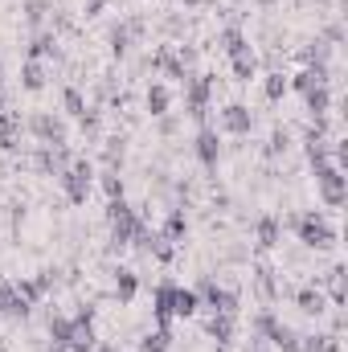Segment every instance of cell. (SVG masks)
<instances>
[{
	"label": "cell",
	"instance_id": "cell-15",
	"mask_svg": "<svg viewBox=\"0 0 348 352\" xmlns=\"http://www.w3.org/2000/svg\"><path fill=\"white\" fill-rule=\"evenodd\" d=\"M148 70H156V74H164V78H173V82H180L184 87V78L193 74L184 62H180V54H176V45H160L152 58H148Z\"/></svg>",
	"mask_w": 348,
	"mask_h": 352
},
{
	"label": "cell",
	"instance_id": "cell-38",
	"mask_svg": "<svg viewBox=\"0 0 348 352\" xmlns=\"http://www.w3.org/2000/svg\"><path fill=\"white\" fill-rule=\"evenodd\" d=\"M262 94H266L270 107H279V102L287 98V74H283V70H270V74L262 78Z\"/></svg>",
	"mask_w": 348,
	"mask_h": 352
},
{
	"label": "cell",
	"instance_id": "cell-19",
	"mask_svg": "<svg viewBox=\"0 0 348 352\" xmlns=\"http://www.w3.org/2000/svg\"><path fill=\"white\" fill-rule=\"evenodd\" d=\"M291 299H295V307H299L303 316H316V320H320V316L328 311V295H324L316 283H303V287H295V291H291Z\"/></svg>",
	"mask_w": 348,
	"mask_h": 352
},
{
	"label": "cell",
	"instance_id": "cell-12",
	"mask_svg": "<svg viewBox=\"0 0 348 352\" xmlns=\"http://www.w3.org/2000/svg\"><path fill=\"white\" fill-rule=\"evenodd\" d=\"M70 160H74L70 144H37V152H33V168L41 176H62Z\"/></svg>",
	"mask_w": 348,
	"mask_h": 352
},
{
	"label": "cell",
	"instance_id": "cell-16",
	"mask_svg": "<svg viewBox=\"0 0 348 352\" xmlns=\"http://www.w3.org/2000/svg\"><path fill=\"white\" fill-rule=\"evenodd\" d=\"M205 336H209L217 349H230L234 336H238V316H230V311H209V316H205Z\"/></svg>",
	"mask_w": 348,
	"mask_h": 352
},
{
	"label": "cell",
	"instance_id": "cell-43",
	"mask_svg": "<svg viewBox=\"0 0 348 352\" xmlns=\"http://www.w3.org/2000/svg\"><path fill=\"white\" fill-rule=\"evenodd\" d=\"M78 127H83L87 140H98V131H102V107H87V115L78 119Z\"/></svg>",
	"mask_w": 348,
	"mask_h": 352
},
{
	"label": "cell",
	"instance_id": "cell-37",
	"mask_svg": "<svg viewBox=\"0 0 348 352\" xmlns=\"http://www.w3.org/2000/svg\"><path fill=\"white\" fill-rule=\"evenodd\" d=\"M123 160H127V140H123V135H111V140L102 144V164H107L111 173H119Z\"/></svg>",
	"mask_w": 348,
	"mask_h": 352
},
{
	"label": "cell",
	"instance_id": "cell-13",
	"mask_svg": "<svg viewBox=\"0 0 348 352\" xmlns=\"http://www.w3.org/2000/svg\"><path fill=\"white\" fill-rule=\"evenodd\" d=\"M98 332H94V303H78L74 311V332H70V349L66 352H94Z\"/></svg>",
	"mask_w": 348,
	"mask_h": 352
},
{
	"label": "cell",
	"instance_id": "cell-5",
	"mask_svg": "<svg viewBox=\"0 0 348 352\" xmlns=\"http://www.w3.org/2000/svg\"><path fill=\"white\" fill-rule=\"evenodd\" d=\"M58 184H62V192H66L70 205H87L90 188H94V160L90 156H74L66 164V173L58 176Z\"/></svg>",
	"mask_w": 348,
	"mask_h": 352
},
{
	"label": "cell",
	"instance_id": "cell-7",
	"mask_svg": "<svg viewBox=\"0 0 348 352\" xmlns=\"http://www.w3.org/2000/svg\"><path fill=\"white\" fill-rule=\"evenodd\" d=\"M316 173V192H320V201L328 205V209H340L348 201V176L345 168H336L332 160L328 164H320V168H312Z\"/></svg>",
	"mask_w": 348,
	"mask_h": 352
},
{
	"label": "cell",
	"instance_id": "cell-2",
	"mask_svg": "<svg viewBox=\"0 0 348 352\" xmlns=\"http://www.w3.org/2000/svg\"><path fill=\"white\" fill-rule=\"evenodd\" d=\"M287 226L295 230L299 246H307V250H332V246H336V226H332V221H328V213H320V209L295 213Z\"/></svg>",
	"mask_w": 348,
	"mask_h": 352
},
{
	"label": "cell",
	"instance_id": "cell-11",
	"mask_svg": "<svg viewBox=\"0 0 348 352\" xmlns=\"http://www.w3.org/2000/svg\"><path fill=\"white\" fill-rule=\"evenodd\" d=\"M254 123H259V119H254V111H250L246 102H226V107L217 111V123H213V127H217L221 135H238V140H246V135L254 131Z\"/></svg>",
	"mask_w": 348,
	"mask_h": 352
},
{
	"label": "cell",
	"instance_id": "cell-34",
	"mask_svg": "<svg viewBox=\"0 0 348 352\" xmlns=\"http://www.w3.org/2000/svg\"><path fill=\"white\" fill-rule=\"evenodd\" d=\"M58 8L50 4V0H25V25H29V33H37V29H50L45 21L54 16Z\"/></svg>",
	"mask_w": 348,
	"mask_h": 352
},
{
	"label": "cell",
	"instance_id": "cell-14",
	"mask_svg": "<svg viewBox=\"0 0 348 352\" xmlns=\"http://www.w3.org/2000/svg\"><path fill=\"white\" fill-rule=\"evenodd\" d=\"M176 291H180L176 278H160L152 287V320L156 324H173L176 320Z\"/></svg>",
	"mask_w": 348,
	"mask_h": 352
},
{
	"label": "cell",
	"instance_id": "cell-50",
	"mask_svg": "<svg viewBox=\"0 0 348 352\" xmlns=\"http://www.w3.org/2000/svg\"><path fill=\"white\" fill-rule=\"evenodd\" d=\"M94 352H119V349H115V344H102V340H98V344H94Z\"/></svg>",
	"mask_w": 348,
	"mask_h": 352
},
{
	"label": "cell",
	"instance_id": "cell-10",
	"mask_svg": "<svg viewBox=\"0 0 348 352\" xmlns=\"http://www.w3.org/2000/svg\"><path fill=\"white\" fill-rule=\"evenodd\" d=\"M193 156H197V164L205 168L209 176H217V164H221V131L205 119L201 127H197V140H193Z\"/></svg>",
	"mask_w": 348,
	"mask_h": 352
},
{
	"label": "cell",
	"instance_id": "cell-17",
	"mask_svg": "<svg viewBox=\"0 0 348 352\" xmlns=\"http://www.w3.org/2000/svg\"><path fill=\"white\" fill-rule=\"evenodd\" d=\"M54 283H58V270H41V274H33V278H17L12 287H17V295H21L29 307H37V303L50 295Z\"/></svg>",
	"mask_w": 348,
	"mask_h": 352
},
{
	"label": "cell",
	"instance_id": "cell-30",
	"mask_svg": "<svg viewBox=\"0 0 348 352\" xmlns=\"http://www.w3.org/2000/svg\"><path fill=\"white\" fill-rule=\"evenodd\" d=\"M291 140H295L291 127H287V123H274V127H270V140H266V148H262V156H266V160H283V156L291 152Z\"/></svg>",
	"mask_w": 348,
	"mask_h": 352
},
{
	"label": "cell",
	"instance_id": "cell-9",
	"mask_svg": "<svg viewBox=\"0 0 348 352\" xmlns=\"http://www.w3.org/2000/svg\"><path fill=\"white\" fill-rule=\"evenodd\" d=\"M193 291H197V303H201L205 311H230V316H238V307H242L238 291L221 287L217 278H201V283H197Z\"/></svg>",
	"mask_w": 348,
	"mask_h": 352
},
{
	"label": "cell",
	"instance_id": "cell-24",
	"mask_svg": "<svg viewBox=\"0 0 348 352\" xmlns=\"http://www.w3.org/2000/svg\"><path fill=\"white\" fill-rule=\"evenodd\" d=\"M135 295H140V274H135L131 266H119V270H115V303H119V307H131Z\"/></svg>",
	"mask_w": 348,
	"mask_h": 352
},
{
	"label": "cell",
	"instance_id": "cell-25",
	"mask_svg": "<svg viewBox=\"0 0 348 352\" xmlns=\"http://www.w3.org/2000/svg\"><path fill=\"white\" fill-rule=\"evenodd\" d=\"M144 107H148L152 119H164V115L173 111V87H168V82H152L148 94H144Z\"/></svg>",
	"mask_w": 348,
	"mask_h": 352
},
{
	"label": "cell",
	"instance_id": "cell-40",
	"mask_svg": "<svg viewBox=\"0 0 348 352\" xmlns=\"http://www.w3.org/2000/svg\"><path fill=\"white\" fill-rule=\"evenodd\" d=\"M62 111H66L70 119H83V115H87V94L78 87H62Z\"/></svg>",
	"mask_w": 348,
	"mask_h": 352
},
{
	"label": "cell",
	"instance_id": "cell-22",
	"mask_svg": "<svg viewBox=\"0 0 348 352\" xmlns=\"http://www.w3.org/2000/svg\"><path fill=\"white\" fill-rule=\"evenodd\" d=\"M45 332H50V349L66 352L70 349V332H74V316H66V311H50Z\"/></svg>",
	"mask_w": 348,
	"mask_h": 352
},
{
	"label": "cell",
	"instance_id": "cell-8",
	"mask_svg": "<svg viewBox=\"0 0 348 352\" xmlns=\"http://www.w3.org/2000/svg\"><path fill=\"white\" fill-rule=\"evenodd\" d=\"M25 131H29L37 144H70L66 119L54 115V111H33V115H25Z\"/></svg>",
	"mask_w": 348,
	"mask_h": 352
},
{
	"label": "cell",
	"instance_id": "cell-41",
	"mask_svg": "<svg viewBox=\"0 0 348 352\" xmlns=\"http://www.w3.org/2000/svg\"><path fill=\"white\" fill-rule=\"evenodd\" d=\"M328 307H345V266H332L328 270Z\"/></svg>",
	"mask_w": 348,
	"mask_h": 352
},
{
	"label": "cell",
	"instance_id": "cell-31",
	"mask_svg": "<svg viewBox=\"0 0 348 352\" xmlns=\"http://www.w3.org/2000/svg\"><path fill=\"white\" fill-rule=\"evenodd\" d=\"M320 82H332V70H312V66H303V70H295V74L287 78V90L307 94V90L320 87Z\"/></svg>",
	"mask_w": 348,
	"mask_h": 352
},
{
	"label": "cell",
	"instance_id": "cell-18",
	"mask_svg": "<svg viewBox=\"0 0 348 352\" xmlns=\"http://www.w3.org/2000/svg\"><path fill=\"white\" fill-rule=\"evenodd\" d=\"M25 58H37V62H58V58H62V41H58V33H54V29H37V33L29 37Z\"/></svg>",
	"mask_w": 348,
	"mask_h": 352
},
{
	"label": "cell",
	"instance_id": "cell-27",
	"mask_svg": "<svg viewBox=\"0 0 348 352\" xmlns=\"http://www.w3.org/2000/svg\"><path fill=\"white\" fill-rule=\"evenodd\" d=\"M230 70H234L238 82H254L262 74V62H259V54H254V45L242 50V54H234V58H230Z\"/></svg>",
	"mask_w": 348,
	"mask_h": 352
},
{
	"label": "cell",
	"instance_id": "cell-44",
	"mask_svg": "<svg viewBox=\"0 0 348 352\" xmlns=\"http://www.w3.org/2000/svg\"><path fill=\"white\" fill-rule=\"evenodd\" d=\"M320 41H328L332 50H336V45H345V25H340V21H328V25H324V37H320Z\"/></svg>",
	"mask_w": 348,
	"mask_h": 352
},
{
	"label": "cell",
	"instance_id": "cell-3",
	"mask_svg": "<svg viewBox=\"0 0 348 352\" xmlns=\"http://www.w3.org/2000/svg\"><path fill=\"white\" fill-rule=\"evenodd\" d=\"M250 328H254V336H259L262 344H270L274 352H299V332L279 316V311H270V307H262L259 316L250 320Z\"/></svg>",
	"mask_w": 348,
	"mask_h": 352
},
{
	"label": "cell",
	"instance_id": "cell-33",
	"mask_svg": "<svg viewBox=\"0 0 348 352\" xmlns=\"http://www.w3.org/2000/svg\"><path fill=\"white\" fill-rule=\"evenodd\" d=\"M217 45L226 50V58H234V54L250 50V37H246V29H242V25H226V29L217 33Z\"/></svg>",
	"mask_w": 348,
	"mask_h": 352
},
{
	"label": "cell",
	"instance_id": "cell-42",
	"mask_svg": "<svg viewBox=\"0 0 348 352\" xmlns=\"http://www.w3.org/2000/svg\"><path fill=\"white\" fill-rule=\"evenodd\" d=\"M197 311H201L197 291H193V287H180V291H176V320H188V316H197Z\"/></svg>",
	"mask_w": 348,
	"mask_h": 352
},
{
	"label": "cell",
	"instance_id": "cell-45",
	"mask_svg": "<svg viewBox=\"0 0 348 352\" xmlns=\"http://www.w3.org/2000/svg\"><path fill=\"white\" fill-rule=\"evenodd\" d=\"M176 127H180V115H173V111H168V115L160 119V135H176Z\"/></svg>",
	"mask_w": 348,
	"mask_h": 352
},
{
	"label": "cell",
	"instance_id": "cell-21",
	"mask_svg": "<svg viewBox=\"0 0 348 352\" xmlns=\"http://www.w3.org/2000/svg\"><path fill=\"white\" fill-rule=\"evenodd\" d=\"M21 135H25V119L21 111H0V152H17L21 148Z\"/></svg>",
	"mask_w": 348,
	"mask_h": 352
},
{
	"label": "cell",
	"instance_id": "cell-49",
	"mask_svg": "<svg viewBox=\"0 0 348 352\" xmlns=\"http://www.w3.org/2000/svg\"><path fill=\"white\" fill-rule=\"evenodd\" d=\"M254 4H259L262 12H270V8H274V4H279V0H254Z\"/></svg>",
	"mask_w": 348,
	"mask_h": 352
},
{
	"label": "cell",
	"instance_id": "cell-52",
	"mask_svg": "<svg viewBox=\"0 0 348 352\" xmlns=\"http://www.w3.org/2000/svg\"><path fill=\"white\" fill-rule=\"evenodd\" d=\"M295 4H312V0H295Z\"/></svg>",
	"mask_w": 348,
	"mask_h": 352
},
{
	"label": "cell",
	"instance_id": "cell-46",
	"mask_svg": "<svg viewBox=\"0 0 348 352\" xmlns=\"http://www.w3.org/2000/svg\"><path fill=\"white\" fill-rule=\"evenodd\" d=\"M102 8H107V0H83V12H87V16H98Z\"/></svg>",
	"mask_w": 348,
	"mask_h": 352
},
{
	"label": "cell",
	"instance_id": "cell-28",
	"mask_svg": "<svg viewBox=\"0 0 348 352\" xmlns=\"http://www.w3.org/2000/svg\"><path fill=\"white\" fill-rule=\"evenodd\" d=\"M160 238L173 242V246L188 238V213H184V205H173V209H168V217H164V226H160Z\"/></svg>",
	"mask_w": 348,
	"mask_h": 352
},
{
	"label": "cell",
	"instance_id": "cell-35",
	"mask_svg": "<svg viewBox=\"0 0 348 352\" xmlns=\"http://www.w3.org/2000/svg\"><path fill=\"white\" fill-rule=\"evenodd\" d=\"M168 349H173V324H156L140 340V352H168Z\"/></svg>",
	"mask_w": 348,
	"mask_h": 352
},
{
	"label": "cell",
	"instance_id": "cell-32",
	"mask_svg": "<svg viewBox=\"0 0 348 352\" xmlns=\"http://www.w3.org/2000/svg\"><path fill=\"white\" fill-rule=\"evenodd\" d=\"M254 287H259V299H262V303H274V299L283 295V283L274 278V270H270L266 263L254 266Z\"/></svg>",
	"mask_w": 348,
	"mask_h": 352
},
{
	"label": "cell",
	"instance_id": "cell-36",
	"mask_svg": "<svg viewBox=\"0 0 348 352\" xmlns=\"http://www.w3.org/2000/svg\"><path fill=\"white\" fill-rule=\"evenodd\" d=\"M299 352H340V332H312L299 340Z\"/></svg>",
	"mask_w": 348,
	"mask_h": 352
},
{
	"label": "cell",
	"instance_id": "cell-1",
	"mask_svg": "<svg viewBox=\"0 0 348 352\" xmlns=\"http://www.w3.org/2000/svg\"><path fill=\"white\" fill-rule=\"evenodd\" d=\"M148 221L140 217V209L127 201V197H119V201H107V242H111V250H123V246H131V238L144 230Z\"/></svg>",
	"mask_w": 348,
	"mask_h": 352
},
{
	"label": "cell",
	"instance_id": "cell-51",
	"mask_svg": "<svg viewBox=\"0 0 348 352\" xmlns=\"http://www.w3.org/2000/svg\"><path fill=\"white\" fill-rule=\"evenodd\" d=\"M176 4H188V8H197V4H205V0H176Z\"/></svg>",
	"mask_w": 348,
	"mask_h": 352
},
{
	"label": "cell",
	"instance_id": "cell-23",
	"mask_svg": "<svg viewBox=\"0 0 348 352\" xmlns=\"http://www.w3.org/2000/svg\"><path fill=\"white\" fill-rule=\"evenodd\" d=\"M17 82H21V90H29V94H41V90L50 87V70H45V62H37V58H25V62H21V74H17Z\"/></svg>",
	"mask_w": 348,
	"mask_h": 352
},
{
	"label": "cell",
	"instance_id": "cell-39",
	"mask_svg": "<svg viewBox=\"0 0 348 352\" xmlns=\"http://www.w3.org/2000/svg\"><path fill=\"white\" fill-rule=\"evenodd\" d=\"M94 180H98V188H102V197H107V201H119V197H127V184H123V176H119V173L102 168Z\"/></svg>",
	"mask_w": 348,
	"mask_h": 352
},
{
	"label": "cell",
	"instance_id": "cell-47",
	"mask_svg": "<svg viewBox=\"0 0 348 352\" xmlns=\"http://www.w3.org/2000/svg\"><path fill=\"white\" fill-rule=\"evenodd\" d=\"M8 107V78H4V62H0V111Z\"/></svg>",
	"mask_w": 348,
	"mask_h": 352
},
{
	"label": "cell",
	"instance_id": "cell-6",
	"mask_svg": "<svg viewBox=\"0 0 348 352\" xmlns=\"http://www.w3.org/2000/svg\"><path fill=\"white\" fill-rule=\"evenodd\" d=\"M144 33H148V16H140V12H135V16L115 21V25L107 29V50H111V58H115V62H123V58L131 54V45H135Z\"/></svg>",
	"mask_w": 348,
	"mask_h": 352
},
{
	"label": "cell",
	"instance_id": "cell-48",
	"mask_svg": "<svg viewBox=\"0 0 348 352\" xmlns=\"http://www.w3.org/2000/svg\"><path fill=\"white\" fill-rule=\"evenodd\" d=\"M250 352H274V349H270V344H262L259 336H254V344H250Z\"/></svg>",
	"mask_w": 348,
	"mask_h": 352
},
{
	"label": "cell",
	"instance_id": "cell-26",
	"mask_svg": "<svg viewBox=\"0 0 348 352\" xmlns=\"http://www.w3.org/2000/svg\"><path fill=\"white\" fill-rule=\"evenodd\" d=\"M29 311H33V307H29L21 295H17V287L0 278V316H4V320H25Z\"/></svg>",
	"mask_w": 348,
	"mask_h": 352
},
{
	"label": "cell",
	"instance_id": "cell-29",
	"mask_svg": "<svg viewBox=\"0 0 348 352\" xmlns=\"http://www.w3.org/2000/svg\"><path fill=\"white\" fill-rule=\"evenodd\" d=\"M303 102H307V115H312V119H328V115H332V82L312 87L303 94Z\"/></svg>",
	"mask_w": 348,
	"mask_h": 352
},
{
	"label": "cell",
	"instance_id": "cell-4",
	"mask_svg": "<svg viewBox=\"0 0 348 352\" xmlns=\"http://www.w3.org/2000/svg\"><path fill=\"white\" fill-rule=\"evenodd\" d=\"M213 90H217V74H197V70H193V74L184 78V111H180V115L205 123V119H209Z\"/></svg>",
	"mask_w": 348,
	"mask_h": 352
},
{
	"label": "cell",
	"instance_id": "cell-20",
	"mask_svg": "<svg viewBox=\"0 0 348 352\" xmlns=\"http://www.w3.org/2000/svg\"><path fill=\"white\" fill-rule=\"evenodd\" d=\"M279 242H283V221L274 213H262L259 221H254V246H259V254H270Z\"/></svg>",
	"mask_w": 348,
	"mask_h": 352
}]
</instances>
